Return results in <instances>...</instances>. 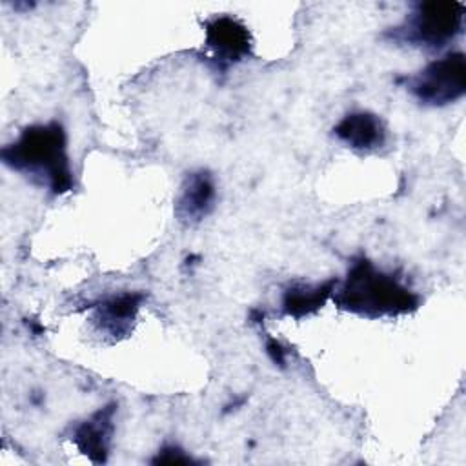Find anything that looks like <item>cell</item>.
<instances>
[{
	"label": "cell",
	"mask_w": 466,
	"mask_h": 466,
	"mask_svg": "<svg viewBox=\"0 0 466 466\" xmlns=\"http://www.w3.org/2000/svg\"><path fill=\"white\" fill-rule=\"evenodd\" d=\"M2 157L13 169L46 184L55 193L73 186V173L66 153V133L56 122L31 126L7 147Z\"/></svg>",
	"instance_id": "6da1fadb"
},
{
	"label": "cell",
	"mask_w": 466,
	"mask_h": 466,
	"mask_svg": "<svg viewBox=\"0 0 466 466\" xmlns=\"http://www.w3.org/2000/svg\"><path fill=\"white\" fill-rule=\"evenodd\" d=\"M340 308L362 317H395L417 308L419 297L397 277L379 271L371 262H357L335 295Z\"/></svg>",
	"instance_id": "7a4b0ae2"
},
{
	"label": "cell",
	"mask_w": 466,
	"mask_h": 466,
	"mask_svg": "<svg viewBox=\"0 0 466 466\" xmlns=\"http://www.w3.org/2000/svg\"><path fill=\"white\" fill-rule=\"evenodd\" d=\"M464 4L422 2L399 27L400 36L411 46L439 49L462 31Z\"/></svg>",
	"instance_id": "3957f363"
},
{
	"label": "cell",
	"mask_w": 466,
	"mask_h": 466,
	"mask_svg": "<svg viewBox=\"0 0 466 466\" xmlns=\"http://www.w3.org/2000/svg\"><path fill=\"white\" fill-rule=\"evenodd\" d=\"M410 91L426 106H446L466 93V56L461 51L448 53L410 80Z\"/></svg>",
	"instance_id": "277c9868"
},
{
	"label": "cell",
	"mask_w": 466,
	"mask_h": 466,
	"mask_svg": "<svg viewBox=\"0 0 466 466\" xmlns=\"http://www.w3.org/2000/svg\"><path fill=\"white\" fill-rule=\"evenodd\" d=\"M206 46L217 60L231 64L249 55L251 38L242 22L233 16H218L206 25Z\"/></svg>",
	"instance_id": "5b68a950"
},
{
	"label": "cell",
	"mask_w": 466,
	"mask_h": 466,
	"mask_svg": "<svg viewBox=\"0 0 466 466\" xmlns=\"http://www.w3.org/2000/svg\"><path fill=\"white\" fill-rule=\"evenodd\" d=\"M333 131L344 144L359 151H373L386 140V127L382 120L377 115L366 111L346 115Z\"/></svg>",
	"instance_id": "8992f818"
},
{
	"label": "cell",
	"mask_w": 466,
	"mask_h": 466,
	"mask_svg": "<svg viewBox=\"0 0 466 466\" xmlns=\"http://www.w3.org/2000/svg\"><path fill=\"white\" fill-rule=\"evenodd\" d=\"M215 202V184L206 171H197L186 177L177 200V215L186 222L204 218Z\"/></svg>",
	"instance_id": "52a82bcc"
},
{
	"label": "cell",
	"mask_w": 466,
	"mask_h": 466,
	"mask_svg": "<svg viewBox=\"0 0 466 466\" xmlns=\"http://www.w3.org/2000/svg\"><path fill=\"white\" fill-rule=\"evenodd\" d=\"M113 413H115V408L107 406L96 411L91 419L78 424L75 430V435H73L75 444L93 462L106 461L111 433H113Z\"/></svg>",
	"instance_id": "ba28073f"
},
{
	"label": "cell",
	"mask_w": 466,
	"mask_h": 466,
	"mask_svg": "<svg viewBox=\"0 0 466 466\" xmlns=\"http://www.w3.org/2000/svg\"><path fill=\"white\" fill-rule=\"evenodd\" d=\"M142 295L140 293H122L104 300L96 309V320L111 335L120 333L127 328V322L135 319Z\"/></svg>",
	"instance_id": "9c48e42d"
},
{
	"label": "cell",
	"mask_w": 466,
	"mask_h": 466,
	"mask_svg": "<svg viewBox=\"0 0 466 466\" xmlns=\"http://www.w3.org/2000/svg\"><path fill=\"white\" fill-rule=\"evenodd\" d=\"M333 289V280L326 284H317V286H291L282 299V308L288 315L293 317H304L315 309H319L324 302L326 297Z\"/></svg>",
	"instance_id": "30bf717a"
},
{
	"label": "cell",
	"mask_w": 466,
	"mask_h": 466,
	"mask_svg": "<svg viewBox=\"0 0 466 466\" xmlns=\"http://www.w3.org/2000/svg\"><path fill=\"white\" fill-rule=\"evenodd\" d=\"M155 462L180 464V462H191V457L184 455V451H180L178 448H164L162 451H158V457L155 459Z\"/></svg>",
	"instance_id": "8fae6325"
}]
</instances>
